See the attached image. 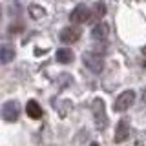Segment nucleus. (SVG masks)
<instances>
[{
    "label": "nucleus",
    "instance_id": "1",
    "mask_svg": "<svg viewBox=\"0 0 146 146\" xmlns=\"http://www.w3.org/2000/svg\"><path fill=\"white\" fill-rule=\"evenodd\" d=\"M93 119H95V126L97 130H106L108 126V117H106V108H104V100L102 99H95L93 100Z\"/></svg>",
    "mask_w": 146,
    "mask_h": 146
},
{
    "label": "nucleus",
    "instance_id": "5",
    "mask_svg": "<svg viewBox=\"0 0 146 146\" xmlns=\"http://www.w3.org/2000/svg\"><path fill=\"white\" fill-rule=\"evenodd\" d=\"M90 17H91V13H90V7L88 6H84V4H79L75 9L71 11V22L73 24H84V22H88L90 20Z\"/></svg>",
    "mask_w": 146,
    "mask_h": 146
},
{
    "label": "nucleus",
    "instance_id": "12",
    "mask_svg": "<svg viewBox=\"0 0 146 146\" xmlns=\"http://www.w3.org/2000/svg\"><path fill=\"white\" fill-rule=\"evenodd\" d=\"M27 11H29L31 18H35V20H36V18H42V17L46 15V9H44L42 6H36V4H31Z\"/></svg>",
    "mask_w": 146,
    "mask_h": 146
},
{
    "label": "nucleus",
    "instance_id": "15",
    "mask_svg": "<svg viewBox=\"0 0 146 146\" xmlns=\"http://www.w3.org/2000/svg\"><path fill=\"white\" fill-rule=\"evenodd\" d=\"M143 55L146 57V48H143ZM144 66H146V58H144Z\"/></svg>",
    "mask_w": 146,
    "mask_h": 146
},
{
    "label": "nucleus",
    "instance_id": "17",
    "mask_svg": "<svg viewBox=\"0 0 146 146\" xmlns=\"http://www.w3.org/2000/svg\"><path fill=\"white\" fill-rule=\"evenodd\" d=\"M0 17H2V7H0Z\"/></svg>",
    "mask_w": 146,
    "mask_h": 146
},
{
    "label": "nucleus",
    "instance_id": "8",
    "mask_svg": "<svg viewBox=\"0 0 146 146\" xmlns=\"http://www.w3.org/2000/svg\"><path fill=\"white\" fill-rule=\"evenodd\" d=\"M91 36H93V40H99V42H104V40L110 36V26L106 22H100L91 29Z\"/></svg>",
    "mask_w": 146,
    "mask_h": 146
},
{
    "label": "nucleus",
    "instance_id": "11",
    "mask_svg": "<svg viewBox=\"0 0 146 146\" xmlns=\"http://www.w3.org/2000/svg\"><path fill=\"white\" fill-rule=\"evenodd\" d=\"M26 113H27V117H31V119H40L42 117V108L38 106V102L36 100H29V102L26 104Z\"/></svg>",
    "mask_w": 146,
    "mask_h": 146
},
{
    "label": "nucleus",
    "instance_id": "4",
    "mask_svg": "<svg viewBox=\"0 0 146 146\" xmlns=\"http://www.w3.org/2000/svg\"><path fill=\"white\" fill-rule=\"evenodd\" d=\"M0 113H2L4 121L15 122V121H18V115H20V106H18L17 100H7V102L2 106V111Z\"/></svg>",
    "mask_w": 146,
    "mask_h": 146
},
{
    "label": "nucleus",
    "instance_id": "6",
    "mask_svg": "<svg viewBox=\"0 0 146 146\" xmlns=\"http://www.w3.org/2000/svg\"><path fill=\"white\" fill-rule=\"evenodd\" d=\"M80 38V29L75 26H70V27H64L60 31V40L64 44H73Z\"/></svg>",
    "mask_w": 146,
    "mask_h": 146
},
{
    "label": "nucleus",
    "instance_id": "16",
    "mask_svg": "<svg viewBox=\"0 0 146 146\" xmlns=\"http://www.w3.org/2000/svg\"><path fill=\"white\" fill-rule=\"evenodd\" d=\"M90 146H100V144H97V143H91V144H90Z\"/></svg>",
    "mask_w": 146,
    "mask_h": 146
},
{
    "label": "nucleus",
    "instance_id": "2",
    "mask_svg": "<svg viewBox=\"0 0 146 146\" xmlns=\"http://www.w3.org/2000/svg\"><path fill=\"white\" fill-rule=\"evenodd\" d=\"M82 62H84V66L88 68L91 73H100L104 68V58L100 57V55L93 53V51H86L82 55Z\"/></svg>",
    "mask_w": 146,
    "mask_h": 146
},
{
    "label": "nucleus",
    "instance_id": "14",
    "mask_svg": "<svg viewBox=\"0 0 146 146\" xmlns=\"http://www.w3.org/2000/svg\"><path fill=\"white\" fill-rule=\"evenodd\" d=\"M141 100H143V102H146V88L143 90V93H141Z\"/></svg>",
    "mask_w": 146,
    "mask_h": 146
},
{
    "label": "nucleus",
    "instance_id": "13",
    "mask_svg": "<svg viewBox=\"0 0 146 146\" xmlns=\"http://www.w3.org/2000/svg\"><path fill=\"white\" fill-rule=\"evenodd\" d=\"M93 13H95V17H97V18H102L104 15H106V6H104L102 2H97L93 6Z\"/></svg>",
    "mask_w": 146,
    "mask_h": 146
},
{
    "label": "nucleus",
    "instance_id": "10",
    "mask_svg": "<svg viewBox=\"0 0 146 146\" xmlns=\"http://www.w3.org/2000/svg\"><path fill=\"white\" fill-rule=\"evenodd\" d=\"M55 57H57V60L60 64H71L73 58H75V53H73L70 48H60Z\"/></svg>",
    "mask_w": 146,
    "mask_h": 146
},
{
    "label": "nucleus",
    "instance_id": "3",
    "mask_svg": "<svg viewBox=\"0 0 146 146\" xmlns=\"http://www.w3.org/2000/svg\"><path fill=\"white\" fill-rule=\"evenodd\" d=\"M135 102V91L128 90L124 93H121L115 100V104H113V110L115 111H126L128 108H131V104Z\"/></svg>",
    "mask_w": 146,
    "mask_h": 146
},
{
    "label": "nucleus",
    "instance_id": "7",
    "mask_svg": "<svg viewBox=\"0 0 146 146\" xmlns=\"http://www.w3.org/2000/svg\"><path fill=\"white\" fill-rule=\"evenodd\" d=\"M128 135H130V124H128L126 119H121L115 128V143H124Z\"/></svg>",
    "mask_w": 146,
    "mask_h": 146
},
{
    "label": "nucleus",
    "instance_id": "9",
    "mask_svg": "<svg viewBox=\"0 0 146 146\" xmlns=\"http://www.w3.org/2000/svg\"><path fill=\"white\" fill-rule=\"evenodd\" d=\"M13 58H15V48L11 44L0 46V64H9Z\"/></svg>",
    "mask_w": 146,
    "mask_h": 146
}]
</instances>
